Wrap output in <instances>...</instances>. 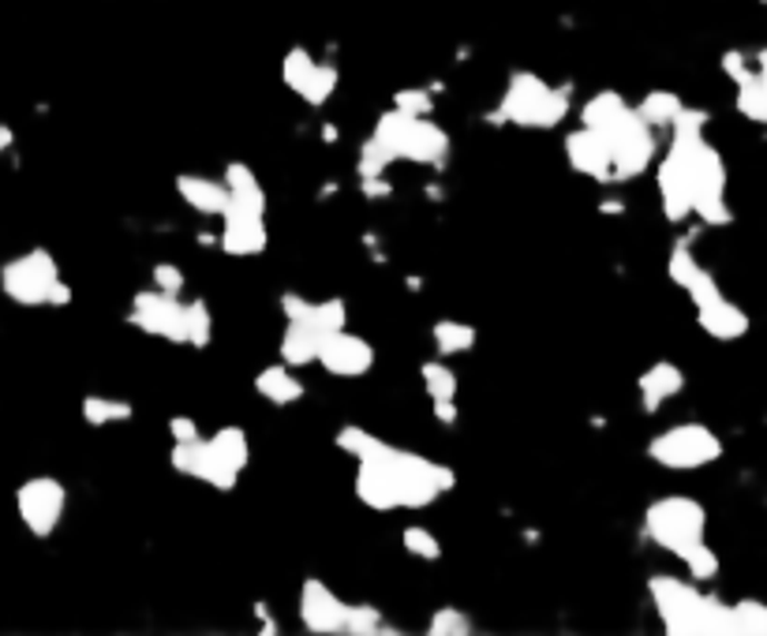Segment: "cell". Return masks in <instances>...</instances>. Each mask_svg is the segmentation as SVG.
<instances>
[{
	"mask_svg": "<svg viewBox=\"0 0 767 636\" xmlns=\"http://www.w3.org/2000/svg\"><path fill=\"white\" fill-rule=\"evenodd\" d=\"M648 595L656 603V614L663 622V629L674 636H723L734 633V610L730 603L704 595L697 588V580H681V577H659L648 580Z\"/></svg>",
	"mask_w": 767,
	"mask_h": 636,
	"instance_id": "cell-1",
	"label": "cell"
},
{
	"mask_svg": "<svg viewBox=\"0 0 767 636\" xmlns=\"http://www.w3.org/2000/svg\"><path fill=\"white\" fill-rule=\"evenodd\" d=\"M566 112H569V90L544 83L536 71H514L506 83L502 101H498L495 120L517 125V128L550 131L566 120Z\"/></svg>",
	"mask_w": 767,
	"mask_h": 636,
	"instance_id": "cell-2",
	"label": "cell"
},
{
	"mask_svg": "<svg viewBox=\"0 0 767 636\" xmlns=\"http://www.w3.org/2000/svg\"><path fill=\"white\" fill-rule=\"evenodd\" d=\"M371 136L394 153L397 161H416V166H431L442 169L449 158V136L435 120L412 117V112L390 109L378 117V125Z\"/></svg>",
	"mask_w": 767,
	"mask_h": 636,
	"instance_id": "cell-3",
	"label": "cell"
},
{
	"mask_svg": "<svg viewBox=\"0 0 767 636\" xmlns=\"http://www.w3.org/2000/svg\"><path fill=\"white\" fill-rule=\"evenodd\" d=\"M644 525H648V536L656 547L670 550L674 558L693 547V543L704 539V531H708V513L697 498L689 495H663L648 506L644 513Z\"/></svg>",
	"mask_w": 767,
	"mask_h": 636,
	"instance_id": "cell-4",
	"label": "cell"
},
{
	"mask_svg": "<svg viewBox=\"0 0 767 636\" xmlns=\"http://www.w3.org/2000/svg\"><path fill=\"white\" fill-rule=\"evenodd\" d=\"M382 460L390 465L397 490H401V509H427L438 495H449L457 487V476L449 465H438V460H427L419 454H408V449L386 446Z\"/></svg>",
	"mask_w": 767,
	"mask_h": 636,
	"instance_id": "cell-5",
	"label": "cell"
},
{
	"mask_svg": "<svg viewBox=\"0 0 767 636\" xmlns=\"http://www.w3.org/2000/svg\"><path fill=\"white\" fill-rule=\"evenodd\" d=\"M648 457L670 471H697L723 457V438L704 424H674L651 438Z\"/></svg>",
	"mask_w": 767,
	"mask_h": 636,
	"instance_id": "cell-6",
	"label": "cell"
},
{
	"mask_svg": "<svg viewBox=\"0 0 767 636\" xmlns=\"http://www.w3.org/2000/svg\"><path fill=\"white\" fill-rule=\"evenodd\" d=\"M60 281V266L53 251L30 248L0 266V289L19 307H46L49 289Z\"/></svg>",
	"mask_w": 767,
	"mask_h": 636,
	"instance_id": "cell-7",
	"label": "cell"
},
{
	"mask_svg": "<svg viewBox=\"0 0 767 636\" xmlns=\"http://www.w3.org/2000/svg\"><path fill=\"white\" fill-rule=\"evenodd\" d=\"M68 509V487L57 476H30L16 487V513L34 539H49Z\"/></svg>",
	"mask_w": 767,
	"mask_h": 636,
	"instance_id": "cell-8",
	"label": "cell"
},
{
	"mask_svg": "<svg viewBox=\"0 0 767 636\" xmlns=\"http://www.w3.org/2000/svg\"><path fill=\"white\" fill-rule=\"evenodd\" d=\"M580 120H585V128L599 131L610 150L629 142L632 136H640V131H648V125L637 117V106H629L618 90H599V95H591L585 101V109H580Z\"/></svg>",
	"mask_w": 767,
	"mask_h": 636,
	"instance_id": "cell-9",
	"label": "cell"
},
{
	"mask_svg": "<svg viewBox=\"0 0 767 636\" xmlns=\"http://www.w3.org/2000/svg\"><path fill=\"white\" fill-rule=\"evenodd\" d=\"M128 322L150 337L183 345V300L180 296H169V292H158V289L139 292L136 300H131Z\"/></svg>",
	"mask_w": 767,
	"mask_h": 636,
	"instance_id": "cell-10",
	"label": "cell"
},
{
	"mask_svg": "<svg viewBox=\"0 0 767 636\" xmlns=\"http://www.w3.org/2000/svg\"><path fill=\"white\" fill-rule=\"evenodd\" d=\"M221 251L232 255V259H251V255H262L266 244H270V232H266V213L251 210L243 202H232L221 210Z\"/></svg>",
	"mask_w": 767,
	"mask_h": 636,
	"instance_id": "cell-11",
	"label": "cell"
},
{
	"mask_svg": "<svg viewBox=\"0 0 767 636\" xmlns=\"http://www.w3.org/2000/svg\"><path fill=\"white\" fill-rule=\"evenodd\" d=\"M315 360H319L322 371L333 375V378H363L375 367V348H371V341H363L360 334L337 330V334L322 337L319 356H315Z\"/></svg>",
	"mask_w": 767,
	"mask_h": 636,
	"instance_id": "cell-12",
	"label": "cell"
},
{
	"mask_svg": "<svg viewBox=\"0 0 767 636\" xmlns=\"http://www.w3.org/2000/svg\"><path fill=\"white\" fill-rule=\"evenodd\" d=\"M169 465L177 468L180 476L202 479V484L213 487V490H232V487L240 484V471L213 457V449L207 446V438H196V443H172Z\"/></svg>",
	"mask_w": 767,
	"mask_h": 636,
	"instance_id": "cell-13",
	"label": "cell"
},
{
	"mask_svg": "<svg viewBox=\"0 0 767 636\" xmlns=\"http://www.w3.org/2000/svg\"><path fill=\"white\" fill-rule=\"evenodd\" d=\"M345 607L349 603L337 599L326 580L307 577L300 584V622L307 633H322V636L345 633Z\"/></svg>",
	"mask_w": 767,
	"mask_h": 636,
	"instance_id": "cell-14",
	"label": "cell"
},
{
	"mask_svg": "<svg viewBox=\"0 0 767 636\" xmlns=\"http://www.w3.org/2000/svg\"><path fill=\"white\" fill-rule=\"evenodd\" d=\"M566 158L569 166L585 177L599 180V183H614V166H610V147L599 131L591 128H577L566 136Z\"/></svg>",
	"mask_w": 767,
	"mask_h": 636,
	"instance_id": "cell-15",
	"label": "cell"
},
{
	"mask_svg": "<svg viewBox=\"0 0 767 636\" xmlns=\"http://www.w3.org/2000/svg\"><path fill=\"white\" fill-rule=\"evenodd\" d=\"M386 454V449H382ZM356 498L363 501L367 509H378V513H394L401 509V490H397V479L390 465H386L382 457L375 460H360V471H356Z\"/></svg>",
	"mask_w": 767,
	"mask_h": 636,
	"instance_id": "cell-16",
	"label": "cell"
},
{
	"mask_svg": "<svg viewBox=\"0 0 767 636\" xmlns=\"http://www.w3.org/2000/svg\"><path fill=\"white\" fill-rule=\"evenodd\" d=\"M637 389H640L644 413H659L663 405L674 401V397H678L681 389H685V371H681L678 364L659 360V364H651L648 371L637 378Z\"/></svg>",
	"mask_w": 767,
	"mask_h": 636,
	"instance_id": "cell-17",
	"label": "cell"
},
{
	"mask_svg": "<svg viewBox=\"0 0 767 636\" xmlns=\"http://www.w3.org/2000/svg\"><path fill=\"white\" fill-rule=\"evenodd\" d=\"M697 326L708 337H715V341H741V337L749 334V315H745L734 300L719 296V300L697 307Z\"/></svg>",
	"mask_w": 767,
	"mask_h": 636,
	"instance_id": "cell-18",
	"label": "cell"
},
{
	"mask_svg": "<svg viewBox=\"0 0 767 636\" xmlns=\"http://www.w3.org/2000/svg\"><path fill=\"white\" fill-rule=\"evenodd\" d=\"M177 191H180V199L188 202L191 210L207 213V218H221V210L229 207V188H225V180L196 177V172H180Z\"/></svg>",
	"mask_w": 767,
	"mask_h": 636,
	"instance_id": "cell-19",
	"label": "cell"
},
{
	"mask_svg": "<svg viewBox=\"0 0 767 636\" xmlns=\"http://www.w3.org/2000/svg\"><path fill=\"white\" fill-rule=\"evenodd\" d=\"M255 394H259L262 401H270L273 408H289L296 401H303V382L292 375L289 364H273L255 375Z\"/></svg>",
	"mask_w": 767,
	"mask_h": 636,
	"instance_id": "cell-20",
	"label": "cell"
},
{
	"mask_svg": "<svg viewBox=\"0 0 767 636\" xmlns=\"http://www.w3.org/2000/svg\"><path fill=\"white\" fill-rule=\"evenodd\" d=\"M319 345H322V334L319 330H311L307 322H285L278 356H281V364H289L292 371H296V367L315 364V356H319Z\"/></svg>",
	"mask_w": 767,
	"mask_h": 636,
	"instance_id": "cell-21",
	"label": "cell"
},
{
	"mask_svg": "<svg viewBox=\"0 0 767 636\" xmlns=\"http://www.w3.org/2000/svg\"><path fill=\"white\" fill-rule=\"evenodd\" d=\"M225 188H229L232 202H243V207L266 213V191H262V183H259V177H255L251 166H243V161H229V166H225Z\"/></svg>",
	"mask_w": 767,
	"mask_h": 636,
	"instance_id": "cell-22",
	"label": "cell"
},
{
	"mask_svg": "<svg viewBox=\"0 0 767 636\" xmlns=\"http://www.w3.org/2000/svg\"><path fill=\"white\" fill-rule=\"evenodd\" d=\"M207 446L213 449V457L225 460L229 468H237V471L248 468V460H251V443H248V435H243V427H218V430H213V435L207 438Z\"/></svg>",
	"mask_w": 767,
	"mask_h": 636,
	"instance_id": "cell-23",
	"label": "cell"
},
{
	"mask_svg": "<svg viewBox=\"0 0 767 636\" xmlns=\"http://www.w3.org/2000/svg\"><path fill=\"white\" fill-rule=\"evenodd\" d=\"M681 109H685V101L674 95V90H651V95H644V101L637 106V117L651 131H659V128H670Z\"/></svg>",
	"mask_w": 767,
	"mask_h": 636,
	"instance_id": "cell-24",
	"label": "cell"
},
{
	"mask_svg": "<svg viewBox=\"0 0 767 636\" xmlns=\"http://www.w3.org/2000/svg\"><path fill=\"white\" fill-rule=\"evenodd\" d=\"M83 424L90 427H109V424H128L131 416H136V405L131 401H120V397H98L90 394L83 397Z\"/></svg>",
	"mask_w": 767,
	"mask_h": 636,
	"instance_id": "cell-25",
	"label": "cell"
},
{
	"mask_svg": "<svg viewBox=\"0 0 767 636\" xmlns=\"http://www.w3.org/2000/svg\"><path fill=\"white\" fill-rule=\"evenodd\" d=\"M431 341L438 348V356H460L468 348H476V326L457 322V318H442V322L431 326Z\"/></svg>",
	"mask_w": 767,
	"mask_h": 636,
	"instance_id": "cell-26",
	"label": "cell"
},
{
	"mask_svg": "<svg viewBox=\"0 0 767 636\" xmlns=\"http://www.w3.org/2000/svg\"><path fill=\"white\" fill-rule=\"evenodd\" d=\"M333 446L341 449V454L356 457V460H375V457H382V449L390 446V443H382V438L371 435V430H367V427H352V424H345V427L333 435Z\"/></svg>",
	"mask_w": 767,
	"mask_h": 636,
	"instance_id": "cell-27",
	"label": "cell"
},
{
	"mask_svg": "<svg viewBox=\"0 0 767 636\" xmlns=\"http://www.w3.org/2000/svg\"><path fill=\"white\" fill-rule=\"evenodd\" d=\"M738 112L753 125H767V76L756 68L738 83Z\"/></svg>",
	"mask_w": 767,
	"mask_h": 636,
	"instance_id": "cell-28",
	"label": "cell"
},
{
	"mask_svg": "<svg viewBox=\"0 0 767 636\" xmlns=\"http://www.w3.org/2000/svg\"><path fill=\"white\" fill-rule=\"evenodd\" d=\"M213 341V311L207 300H188L183 304V345L191 348H210Z\"/></svg>",
	"mask_w": 767,
	"mask_h": 636,
	"instance_id": "cell-29",
	"label": "cell"
},
{
	"mask_svg": "<svg viewBox=\"0 0 767 636\" xmlns=\"http://www.w3.org/2000/svg\"><path fill=\"white\" fill-rule=\"evenodd\" d=\"M419 378H424L431 405H438V401H457V375H454V367H446L442 360H427L424 367H419Z\"/></svg>",
	"mask_w": 767,
	"mask_h": 636,
	"instance_id": "cell-30",
	"label": "cell"
},
{
	"mask_svg": "<svg viewBox=\"0 0 767 636\" xmlns=\"http://www.w3.org/2000/svg\"><path fill=\"white\" fill-rule=\"evenodd\" d=\"M667 274H670V281L678 285V289H689V285L704 274V266L697 262V255H693V240L674 244L670 259H667Z\"/></svg>",
	"mask_w": 767,
	"mask_h": 636,
	"instance_id": "cell-31",
	"label": "cell"
},
{
	"mask_svg": "<svg viewBox=\"0 0 767 636\" xmlns=\"http://www.w3.org/2000/svg\"><path fill=\"white\" fill-rule=\"evenodd\" d=\"M345 633L349 636H378V633H394V629L386 625L382 610L371 607V603H352V607H345Z\"/></svg>",
	"mask_w": 767,
	"mask_h": 636,
	"instance_id": "cell-32",
	"label": "cell"
},
{
	"mask_svg": "<svg viewBox=\"0 0 767 636\" xmlns=\"http://www.w3.org/2000/svg\"><path fill=\"white\" fill-rule=\"evenodd\" d=\"M307 326H311V330H319L322 337L345 330V326H349V307H345L341 296H330V300H315Z\"/></svg>",
	"mask_w": 767,
	"mask_h": 636,
	"instance_id": "cell-33",
	"label": "cell"
},
{
	"mask_svg": "<svg viewBox=\"0 0 767 636\" xmlns=\"http://www.w3.org/2000/svg\"><path fill=\"white\" fill-rule=\"evenodd\" d=\"M337 83H341V76H337V68H333V64H326V60H319V64H315V71H311V79H307V87L300 90V98H303L311 109H322L326 101L333 98Z\"/></svg>",
	"mask_w": 767,
	"mask_h": 636,
	"instance_id": "cell-34",
	"label": "cell"
},
{
	"mask_svg": "<svg viewBox=\"0 0 767 636\" xmlns=\"http://www.w3.org/2000/svg\"><path fill=\"white\" fill-rule=\"evenodd\" d=\"M678 558H681V566L689 569V577L697 580V584L719 577V554L708 547V539H700V543H693V547H685Z\"/></svg>",
	"mask_w": 767,
	"mask_h": 636,
	"instance_id": "cell-35",
	"label": "cell"
},
{
	"mask_svg": "<svg viewBox=\"0 0 767 636\" xmlns=\"http://www.w3.org/2000/svg\"><path fill=\"white\" fill-rule=\"evenodd\" d=\"M315 64H319V60L307 53L303 46H292L289 53H285V60H281V79H285V87H289L292 95H300V90L307 87V79H311Z\"/></svg>",
	"mask_w": 767,
	"mask_h": 636,
	"instance_id": "cell-36",
	"label": "cell"
},
{
	"mask_svg": "<svg viewBox=\"0 0 767 636\" xmlns=\"http://www.w3.org/2000/svg\"><path fill=\"white\" fill-rule=\"evenodd\" d=\"M730 610H734V633L767 636V603H760V599H738V603H730Z\"/></svg>",
	"mask_w": 767,
	"mask_h": 636,
	"instance_id": "cell-37",
	"label": "cell"
},
{
	"mask_svg": "<svg viewBox=\"0 0 767 636\" xmlns=\"http://www.w3.org/2000/svg\"><path fill=\"white\" fill-rule=\"evenodd\" d=\"M394 161H397L394 153L371 136V139H363V147H360V158H356V172H360V177H386V169H390Z\"/></svg>",
	"mask_w": 767,
	"mask_h": 636,
	"instance_id": "cell-38",
	"label": "cell"
},
{
	"mask_svg": "<svg viewBox=\"0 0 767 636\" xmlns=\"http://www.w3.org/2000/svg\"><path fill=\"white\" fill-rule=\"evenodd\" d=\"M472 629H476L472 618H468L465 610H457V607H438L431 614V622H427V633H431V636H468Z\"/></svg>",
	"mask_w": 767,
	"mask_h": 636,
	"instance_id": "cell-39",
	"label": "cell"
},
{
	"mask_svg": "<svg viewBox=\"0 0 767 636\" xmlns=\"http://www.w3.org/2000/svg\"><path fill=\"white\" fill-rule=\"evenodd\" d=\"M401 543H405V550L412 554V558H424V562H438L442 558V543H438V536L431 528H405L401 531Z\"/></svg>",
	"mask_w": 767,
	"mask_h": 636,
	"instance_id": "cell-40",
	"label": "cell"
},
{
	"mask_svg": "<svg viewBox=\"0 0 767 636\" xmlns=\"http://www.w3.org/2000/svg\"><path fill=\"white\" fill-rule=\"evenodd\" d=\"M394 109L412 112V117H431L435 98H431V90H424V87H405L394 95Z\"/></svg>",
	"mask_w": 767,
	"mask_h": 636,
	"instance_id": "cell-41",
	"label": "cell"
},
{
	"mask_svg": "<svg viewBox=\"0 0 767 636\" xmlns=\"http://www.w3.org/2000/svg\"><path fill=\"white\" fill-rule=\"evenodd\" d=\"M150 277H153V289H158V292L180 296L183 289H188V277H183L180 266H172V262H158L150 270Z\"/></svg>",
	"mask_w": 767,
	"mask_h": 636,
	"instance_id": "cell-42",
	"label": "cell"
},
{
	"mask_svg": "<svg viewBox=\"0 0 767 636\" xmlns=\"http://www.w3.org/2000/svg\"><path fill=\"white\" fill-rule=\"evenodd\" d=\"M311 307H315V300H303L300 292H285V296H281V315H285V322H307V318H311Z\"/></svg>",
	"mask_w": 767,
	"mask_h": 636,
	"instance_id": "cell-43",
	"label": "cell"
},
{
	"mask_svg": "<svg viewBox=\"0 0 767 636\" xmlns=\"http://www.w3.org/2000/svg\"><path fill=\"white\" fill-rule=\"evenodd\" d=\"M723 71L734 79V87H738L741 79L753 71V57H749V53H741V49H726V53H723Z\"/></svg>",
	"mask_w": 767,
	"mask_h": 636,
	"instance_id": "cell-44",
	"label": "cell"
},
{
	"mask_svg": "<svg viewBox=\"0 0 767 636\" xmlns=\"http://www.w3.org/2000/svg\"><path fill=\"white\" fill-rule=\"evenodd\" d=\"M169 435H172V443H196V438H202L191 416H172L169 419Z\"/></svg>",
	"mask_w": 767,
	"mask_h": 636,
	"instance_id": "cell-45",
	"label": "cell"
},
{
	"mask_svg": "<svg viewBox=\"0 0 767 636\" xmlns=\"http://www.w3.org/2000/svg\"><path fill=\"white\" fill-rule=\"evenodd\" d=\"M360 188H363V195H371V199H386V195L394 191L382 177H360Z\"/></svg>",
	"mask_w": 767,
	"mask_h": 636,
	"instance_id": "cell-46",
	"label": "cell"
},
{
	"mask_svg": "<svg viewBox=\"0 0 767 636\" xmlns=\"http://www.w3.org/2000/svg\"><path fill=\"white\" fill-rule=\"evenodd\" d=\"M46 304H49V307H68V304H71V285L64 281V277H60L53 289H49V300H46Z\"/></svg>",
	"mask_w": 767,
	"mask_h": 636,
	"instance_id": "cell-47",
	"label": "cell"
},
{
	"mask_svg": "<svg viewBox=\"0 0 767 636\" xmlns=\"http://www.w3.org/2000/svg\"><path fill=\"white\" fill-rule=\"evenodd\" d=\"M255 618L262 622V633H278V622H273V614L266 603H255Z\"/></svg>",
	"mask_w": 767,
	"mask_h": 636,
	"instance_id": "cell-48",
	"label": "cell"
},
{
	"mask_svg": "<svg viewBox=\"0 0 767 636\" xmlns=\"http://www.w3.org/2000/svg\"><path fill=\"white\" fill-rule=\"evenodd\" d=\"M435 419H438V424H454V419H457V401H438L435 405Z\"/></svg>",
	"mask_w": 767,
	"mask_h": 636,
	"instance_id": "cell-49",
	"label": "cell"
},
{
	"mask_svg": "<svg viewBox=\"0 0 767 636\" xmlns=\"http://www.w3.org/2000/svg\"><path fill=\"white\" fill-rule=\"evenodd\" d=\"M12 142H16V131L8 128V125H0V153L12 150Z\"/></svg>",
	"mask_w": 767,
	"mask_h": 636,
	"instance_id": "cell-50",
	"label": "cell"
}]
</instances>
